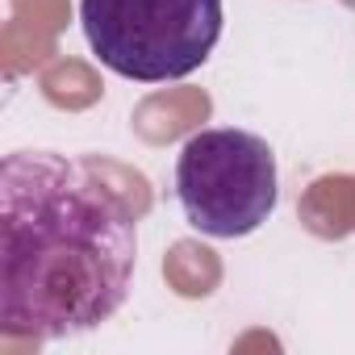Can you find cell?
Segmentation results:
<instances>
[{
  "instance_id": "3",
  "label": "cell",
  "mask_w": 355,
  "mask_h": 355,
  "mask_svg": "<svg viewBox=\"0 0 355 355\" xmlns=\"http://www.w3.org/2000/svg\"><path fill=\"white\" fill-rule=\"evenodd\" d=\"M280 197L276 150L268 138L234 125L201 130L175 159V201L193 230L209 239L255 234Z\"/></svg>"
},
{
  "instance_id": "1",
  "label": "cell",
  "mask_w": 355,
  "mask_h": 355,
  "mask_svg": "<svg viewBox=\"0 0 355 355\" xmlns=\"http://www.w3.org/2000/svg\"><path fill=\"white\" fill-rule=\"evenodd\" d=\"M138 218L59 150L0 163V330L67 338L109 322L134 280Z\"/></svg>"
},
{
  "instance_id": "2",
  "label": "cell",
  "mask_w": 355,
  "mask_h": 355,
  "mask_svg": "<svg viewBox=\"0 0 355 355\" xmlns=\"http://www.w3.org/2000/svg\"><path fill=\"white\" fill-rule=\"evenodd\" d=\"M222 0H80L92 55L121 80H184L222 38Z\"/></svg>"
}]
</instances>
